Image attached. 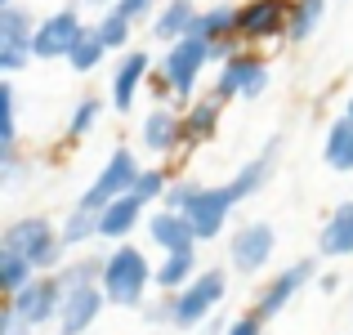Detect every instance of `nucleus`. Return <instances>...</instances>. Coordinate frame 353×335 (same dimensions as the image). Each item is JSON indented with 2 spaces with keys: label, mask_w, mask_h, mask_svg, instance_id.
<instances>
[{
  "label": "nucleus",
  "mask_w": 353,
  "mask_h": 335,
  "mask_svg": "<svg viewBox=\"0 0 353 335\" xmlns=\"http://www.w3.org/2000/svg\"><path fill=\"white\" fill-rule=\"evenodd\" d=\"M148 282H157V268L148 264L143 250H134V246H117L112 255L103 259V273H99V286H103L108 304H121V309L143 304Z\"/></svg>",
  "instance_id": "nucleus-1"
},
{
  "label": "nucleus",
  "mask_w": 353,
  "mask_h": 335,
  "mask_svg": "<svg viewBox=\"0 0 353 335\" xmlns=\"http://www.w3.org/2000/svg\"><path fill=\"white\" fill-rule=\"evenodd\" d=\"M63 246L68 241L54 237L50 219H18L5 228V237H0V250H14V255H23L32 268H50L63 259Z\"/></svg>",
  "instance_id": "nucleus-2"
},
{
  "label": "nucleus",
  "mask_w": 353,
  "mask_h": 335,
  "mask_svg": "<svg viewBox=\"0 0 353 335\" xmlns=\"http://www.w3.org/2000/svg\"><path fill=\"white\" fill-rule=\"evenodd\" d=\"M206 63H210V45H206V41H197V36H183V41H174V45H170V54H165V63H161V81H165V85H170L179 99H188Z\"/></svg>",
  "instance_id": "nucleus-3"
},
{
  "label": "nucleus",
  "mask_w": 353,
  "mask_h": 335,
  "mask_svg": "<svg viewBox=\"0 0 353 335\" xmlns=\"http://www.w3.org/2000/svg\"><path fill=\"white\" fill-rule=\"evenodd\" d=\"M219 300H224V273L210 268V273H201L197 282H188L179 295H174L170 322H174V327H197L201 318H210V309H215Z\"/></svg>",
  "instance_id": "nucleus-4"
},
{
  "label": "nucleus",
  "mask_w": 353,
  "mask_h": 335,
  "mask_svg": "<svg viewBox=\"0 0 353 335\" xmlns=\"http://www.w3.org/2000/svg\"><path fill=\"white\" fill-rule=\"evenodd\" d=\"M139 165H134V156L125 152V148H117L112 156H108V165L99 170V179H94V188L81 197V206H90V210H103L108 201H117V197H125V192H134V183H139Z\"/></svg>",
  "instance_id": "nucleus-5"
},
{
  "label": "nucleus",
  "mask_w": 353,
  "mask_h": 335,
  "mask_svg": "<svg viewBox=\"0 0 353 335\" xmlns=\"http://www.w3.org/2000/svg\"><path fill=\"white\" fill-rule=\"evenodd\" d=\"M32 41H36L32 14L18 9V5L0 9V72L27 68V59H32Z\"/></svg>",
  "instance_id": "nucleus-6"
},
{
  "label": "nucleus",
  "mask_w": 353,
  "mask_h": 335,
  "mask_svg": "<svg viewBox=\"0 0 353 335\" xmlns=\"http://www.w3.org/2000/svg\"><path fill=\"white\" fill-rule=\"evenodd\" d=\"M295 0H246L237 5V36L241 41H273L277 32H286Z\"/></svg>",
  "instance_id": "nucleus-7"
},
{
  "label": "nucleus",
  "mask_w": 353,
  "mask_h": 335,
  "mask_svg": "<svg viewBox=\"0 0 353 335\" xmlns=\"http://www.w3.org/2000/svg\"><path fill=\"white\" fill-rule=\"evenodd\" d=\"M81 32H85V27H81V14H77V9H59V14H50L41 27H36L32 59H68Z\"/></svg>",
  "instance_id": "nucleus-8"
},
{
  "label": "nucleus",
  "mask_w": 353,
  "mask_h": 335,
  "mask_svg": "<svg viewBox=\"0 0 353 335\" xmlns=\"http://www.w3.org/2000/svg\"><path fill=\"white\" fill-rule=\"evenodd\" d=\"M59 309H63V282L59 277H41V282L23 286V291L14 295V313L27 327H41V322L59 318Z\"/></svg>",
  "instance_id": "nucleus-9"
},
{
  "label": "nucleus",
  "mask_w": 353,
  "mask_h": 335,
  "mask_svg": "<svg viewBox=\"0 0 353 335\" xmlns=\"http://www.w3.org/2000/svg\"><path fill=\"white\" fill-rule=\"evenodd\" d=\"M103 286H63V309H59V327L63 335H81L90 327V322L99 318V309H103Z\"/></svg>",
  "instance_id": "nucleus-10"
},
{
  "label": "nucleus",
  "mask_w": 353,
  "mask_h": 335,
  "mask_svg": "<svg viewBox=\"0 0 353 335\" xmlns=\"http://www.w3.org/2000/svg\"><path fill=\"white\" fill-rule=\"evenodd\" d=\"M273 246H277V237H273V228L268 223H246V228H237V237H233V268L237 273H259V268L268 264V255H273Z\"/></svg>",
  "instance_id": "nucleus-11"
},
{
  "label": "nucleus",
  "mask_w": 353,
  "mask_h": 335,
  "mask_svg": "<svg viewBox=\"0 0 353 335\" xmlns=\"http://www.w3.org/2000/svg\"><path fill=\"white\" fill-rule=\"evenodd\" d=\"M309 277H313V264H309V259L291 264L286 273H277L273 282L264 286V295H259V304H255V318H259V322H264V318H277V313L286 309V300H291V295L300 291V286L309 282Z\"/></svg>",
  "instance_id": "nucleus-12"
},
{
  "label": "nucleus",
  "mask_w": 353,
  "mask_h": 335,
  "mask_svg": "<svg viewBox=\"0 0 353 335\" xmlns=\"http://www.w3.org/2000/svg\"><path fill=\"white\" fill-rule=\"evenodd\" d=\"M148 54L143 50H130L125 59L117 63V72H112V108L117 112H130L134 108V94H139V85L148 81Z\"/></svg>",
  "instance_id": "nucleus-13"
},
{
  "label": "nucleus",
  "mask_w": 353,
  "mask_h": 335,
  "mask_svg": "<svg viewBox=\"0 0 353 335\" xmlns=\"http://www.w3.org/2000/svg\"><path fill=\"white\" fill-rule=\"evenodd\" d=\"M148 232H152V241L165 250V255H174V250H192V241H197V228H192L188 215H179V210H161V215H152Z\"/></svg>",
  "instance_id": "nucleus-14"
},
{
  "label": "nucleus",
  "mask_w": 353,
  "mask_h": 335,
  "mask_svg": "<svg viewBox=\"0 0 353 335\" xmlns=\"http://www.w3.org/2000/svg\"><path fill=\"white\" fill-rule=\"evenodd\" d=\"M179 139H183V116H174L170 108L148 112V121H143V148H152V152H174Z\"/></svg>",
  "instance_id": "nucleus-15"
},
{
  "label": "nucleus",
  "mask_w": 353,
  "mask_h": 335,
  "mask_svg": "<svg viewBox=\"0 0 353 335\" xmlns=\"http://www.w3.org/2000/svg\"><path fill=\"white\" fill-rule=\"evenodd\" d=\"M139 210H143V201H139L134 192L108 201V206L99 210V237H125V232L139 223Z\"/></svg>",
  "instance_id": "nucleus-16"
},
{
  "label": "nucleus",
  "mask_w": 353,
  "mask_h": 335,
  "mask_svg": "<svg viewBox=\"0 0 353 335\" xmlns=\"http://www.w3.org/2000/svg\"><path fill=\"white\" fill-rule=\"evenodd\" d=\"M192 23H197V9H192V0H170V5L157 14L152 23V36H161V41H183V36L192 32Z\"/></svg>",
  "instance_id": "nucleus-17"
},
{
  "label": "nucleus",
  "mask_w": 353,
  "mask_h": 335,
  "mask_svg": "<svg viewBox=\"0 0 353 335\" xmlns=\"http://www.w3.org/2000/svg\"><path fill=\"white\" fill-rule=\"evenodd\" d=\"M318 250L322 255H353V201H345V206L327 219Z\"/></svg>",
  "instance_id": "nucleus-18"
},
{
  "label": "nucleus",
  "mask_w": 353,
  "mask_h": 335,
  "mask_svg": "<svg viewBox=\"0 0 353 335\" xmlns=\"http://www.w3.org/2000/svg\"><path fill=\"white\" fill-rule=\"evenodd\" d=\"M219 130V99H201L183 116V143H210Z\"/></svg>",
  "instance_id": "nucleus-19"
},
{
  "label": "nucleus",
  "mask_w": 353,
  "mask_h": 335,
  "mask_svg": "<svg viewBox=\"0 0 353 335\" xmlns=\"http://www.w3.org/2000/svg\"><path fill=\"white\" fill-rule=\"evenodd\" d=\"M255 68H259V59H250V54H237V59H228L224 63V72H219V81H215V94L210 99H241V90H246V81L255 77Z\"/></svg>",
  "instance_id": "nucleus-20"
},
{
  "label": "nucleus",
  "mask_w": 353,
  "mask_h": 335,
  "mask_svg": "<svg viewBox=\"0 0 353 335\" xmlns=\"http://www.w3.org/2000/svg\"><path fill=\"white\" fill-rule=\"evenodd\" d=\"M322 156H327L331 170H353V121L340 116L336 125L327 130V143H322Z\"/></svg>",
  "instance_id": "nucleus-21"
},
{
  "label": "nucleus",
  "mask_w": 353,
  "mask_h": 335,
  "mask_svg": "<svg viewBox=\"0 0 353 335\" xmlns=\"http://www.w3.org/2000/svg\"><path fill=\"white\" fill-rule=\"evenodd\" d=\"M322 18H327V0H295L291 23H286V41H291V45L309 41V36L318 32V23H322Z\"/></svg>",
  "instance_id": "nucleus-22"
},
{
  "label": "nucleus",
  "mask_w": 353,
  "mask_h": 335,
  "mask_svg": "<svg viewBox=\"0 0 353 335\" xmlns=\"http://www.w3.org/2000/svg\"><path fill=\"white\" fill-rule=\"evenodd\" d=\"M103 54H108V45H103V36H99V27H85V32L77 36V45H72L68 63H72V72H94Z\"/></svg>",
  "instance_id": "nucleus-23"
},
{
  "label": "nucleus",
  "mask_w": 353,
  "mask_h": 335,
  "mask_svg": "<svg viewBox=\"0 0 353 335\" xmlns=\"http://www.w3.org/2000/svg\"><path fill=\"white\" fill-rule=\"evenodd\" d=\"M192 250H174V255H165V264L157 268V286L161 291H183L188 286V277H192Z\"/></svg>",
  "instance_id": "nucleus-24"
},
{
  "label": "nucleus",
  "mask_w": 353,
  "mask_h": 335,
  "mask_svg": "<svg viewBox=\"0 0 353 335\" xmlns=\"http://www.w3.org/2000/svg\"><path fill=\"white\" fill-rule=\"evenodd\" d=\"M32 273H36V268L27 264L23 255H14V250H0V286H5L9 295H18L23 286H32Z\"/></svg>",
  "instance_id": "nucleus-25"
},
{
  "label": "nucleus",
  "mask_w": 353,
  "mask_h": 335,
  "mask_svg": "<svg viewBox=\"0 0 353 335\" xmlns=\"http://www.w3.org/2000/svg\"><path fill=\"white\" fill-rule=\"evenodd\" d=\"M18 143V108H14V85L0 81V152H14Z\"/></svg>",
  "instance_id": "nucleus-26"
},
{
  "label": "nucleus",
  "mask_w": 353,
  "mask_h": 335,
  "mask_svg": "<svg viewBox=\"0 0 353 335\" xmlns=\"http://www.w3.org/2000/svg\"><path fill=\"white\" fill-rule=\"evenodd\" d=\"M85 237H99V210H90V206H77V210L68 215L63 241H68V246H81Z\"/></svg>",
  "instance_id": "nucleus-27"
},
{
  "label": "nucleus",
  "mask_w": 353,
  "mask_h": 335,
  "mask_svg": "<svg viewBox=\"0 0 353 335\" xmlns=\"http://www.w3.org/2000/svg\"><path fill=\"white\" fill-rule=\"evenodd\" d=\"M99 112H103V103H99L94 94H85V99L77 103V112H72V121H68V134H72V139H81V134H85V130L99 121Z\"/></svg>",
  "instance_id": "nucleus-28"
},
{
  "label": "nucleus",
  "mask_w": 353,
  "mask_h": 335,
  "mask_svg": "<svg viewBox=\"0 0 353 335\" xmlns=\"http://www.w3.org/2000/svg\"><path fill=\"white\" fill-rule=\"evenodd\" d=\"M99 36H103L108 50H121V45L130 41V18H121L117 9H112V14H108L103 23H99Z\"/></svg>",
  "instance_id": "nucleus-29"
},
{
  "label": "nucleus",
  "mask_w": 353,
  "mask_h": 335,
  "mask_svg": "<svg viewBox=\"0 0 353 335\" xmlns=\"http://www.w3.org/2000/svg\"><path fill=\"white\" fill-rule=\"evenodd\" d=\"M161 192H170V183H165L161 170H143V174H139V183H134L139 201H152V197H161Z\"/></svg>",
  "instance_id": "nucleus-30"
},
{
  "label": "nucleus",
  "mask_w": 353,
  "mask_h": 335,
  "mask_svg": "<svg viewBox=\"0 0 353 335\" xmlns=\"http://www.w3.org/2000/svg\"><path fill=\"white\" fill-rule=\"evenodd\" d=\"M197 192H201V183H188V179H183V183H174V188L165 192V201H170V210H179V215H183V210L197 201Z\"/></svg>",
  "instance_id": "nucleus-31"
},
{
  "label": "nucleus",
  "mask_w": 353,
  "mask_h": 335,
  "mask_svg": "<svg viewBox=\"0 0 353 335\" xmlns=\"http://www.w3.org/2000/svg\"><path fill=\"white\" fill-rule=\"evenodd\" d=\"M152 5L157 0H117V14L130 18V23H143V18L152 14Z\"/></svg>",
  "instance_id": "nucleus-32"
},
{
  "label": "nucleus",
  "mask_w": 353,
  "mask_h": 335,
  "mask_svg": "<svg viewBox=\"0 0 353 335\" xmlns=\"http://www.w3.org/2000/svg\"><path fill=\"white\" fill-rule=\"evenodd\" d=\"M264 90H268V68L259 63V68H255V77H250V81H246V90H241V99L250 103V99H259Z\"/></svg>",
  "instance_id": "nucleus-33"
},
{
  "label": "nucleus",
  "mask_w": 353,
  "mask_h": 335,
  "mask_svg": "<svg viewBox=\"0 0 353 335\" xmlns=\"http://www.w3.org/2000/svg\"><path fill=\"white\" fill-rule=\"evenodd\" d=\"M0 335H27V322L14 313V304H9V309L0 313Z\"/></svg>",
  "instance_id": "nucleus-34"
},
{
  "label": "nucleus",
  "mask_w": 353,
  "mask_h": 335,
  "mask_svg": "<svg viewBox=\"0 0 353 335\" xmlns=\"http://www.w3.org/2000/svg\"><path fill=\"white\" fill-rule=\"evenodd\" d=\"M228 335H259V318H255V313H246V318H237L233 327H228Z\"/></svg>",
  "instance_id": "nucleus-35"
},
{
  "label": "nucleus",
  "mask_w": 353,
  "mask_h": 335,
  "mask_svg": "<svg viewBox=\"0 0 353 335\" xmlns=\"http://www.w3.org/2000/svg\"><path fill=\"white\" fill-rule=\"evenodd\" d=\"M345 116H349V121H353V99H349V108H345Z\"/></svg>",
  "instance_id": "nucleus-36"
},
{
  "label": "nucleus",
  "mask_w": 353,
  "mask_h": 335,
  "mask_svg": "<svg viewBox=\"0 0 353 335\" xmlns=\"http://www.w3.org/2000/svg\"><path fill=\"white\" fill-rule=\"evenodd\" d=\"M5 5H14V0H0V9H5Z\"/></svg>",
  "instance_id": "nucleus-37"
},
{
  "label": "nucleus",
  "mask_w": 353,
  "mask_h": 335,
  "mask_svg": "<svg viewBox=\"0 0 353 335\" xmlns=\"http://www.w3.org/2000/svg\"><path fill=\"white\" fill-rule=\"evenodd\" d=\"M94 5H108V0H94Z\"/></svg>",
  "instance_id": "nucleus-38"
}]
</instances>
